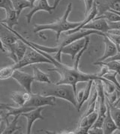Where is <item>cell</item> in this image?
<instances>
[{
  "label": "cell",
  "mask_w": 120,
  "mask_h": 134,
  "mask_svg": "<svg viewBox=\"0 0 120 134\" xmlns=\"http://www.w3.org/2000/svg\"><path fill=\"white\" fill-rule=\"evenodd\" d=\"M0 50H1V51H2V52H6V47H5V45H4L3 42H2V41L1 38H0Z\"/></svg>",
  "instance_id": "35"
},
{
  "label": "cell",
  "mask_w": 120,
  "mask_h": 134,
  "mask_svg": "<svg viewBox=\"0 0 120 134\" xmlns=\"http://www.w3.org/2000/svg\"><path fill=\"white\" fill-rule=\"evenodd\" d=\"M0 38L6 47L16 43L19 39L16 35L14 32H11L9 28L1 20H0Z\"/></svg>",
  "instance_id": "12"
},
{
  "label": "cell",
  "mask_w": 120,
  "mask_h": 134,
  "mask_svg": "<svg viewBox=\"0 0 120 134\" xmlns=\"http://www.w3.org/2000/svg\"><path fill=\"white\" fill-rule=\"evenodd\" d=\"M19 118H20V115H15V116H14V119L11 121V122H9L8 120L6 121V124H7L6 125V127L3 130V132H2V133L11 134L14 133L17 130H20V127H19L17 126Z\"/></svg>",
  "instance_id": "22"
},
{
  "label": "cell",
  "mask_w": 120,
  "mask_h": 134,
  "mask_svg": "<svg viewBox=\"0 0 120 134\" xmlns=\"http://www.w3.org/2000/svg\"><path fill=\"white\" fill-rule=\"evenodd\" d=\"M93 84H94V80H90L89 81L87 82V85L86 86V87L84 88V93H83V100L81 103H80L79 107L77 110L80 111V109L82 107V106L86 102H87L89 97L91 95V93H92V90Z\"/></svg>",
  "instance_id": "23"
},
{
  "label": "cell",
  "mask_w": 120,
  "mask_h": 134,
  "mask_svg": "<svg viewBox=\"0 0 120 134\" xmlns=\"http://www.w3.org/2000/svg\"><path fill=\"white\" fill-rule=\"evenodd\" d=\"M88 38H89V36L82 38V39H80V40H77L76 41L69 43L62 48L58 49V51L56 53V56H54L55 59L58 60L59 62H61L62 54H66V55H71V59L74 61L76 57L77 54L85 46V44L87 41Z\"/></svg>",
  "instance_id": "6"
},
{
  "label": "cell",
  "mask_w": 120,
  "mask_h": 134,
  "mask_svg": "<svg viewBox=\"0 0 120 134\" xmlns=\"http://www.w3.org/2000/svg\"><path fill=\"white\" fill-rule=\"evenodd\" d=\"M12 79H14L17 83H19L23 88L28 92L32 93V85L34 82V77L33 75H30L29 74H26L25 72H23L20 69H17L14 70Z\"/></svg>",
  "instance_id": "9"
},
{
  "label": "cell",
  "mask_w": 120,
  "mask_h": 134,
  "mask_svg": "<svg viewBox=\"0 0 120 134\" xmlns=\"http://www.w3.org/2000/svg\"><path fill=\"white\" fill-rule=\"evenodd\" d=\"M83 29H92L106 34L110 30L108 22L104 18H95L83 27Z\"/></svg>",
  "instance_id": "13"
},
{
  "label": "cell",
  "mask_w": 120,
  "mask_h": 134,
  "mask_svg": "<svg viewBox=\"0 0 120 134\" xmlns=\"http://www.w3.org/2000/svg\"><path fill=\"white\" fill-rule=\"evenodd\" d=\"M107 33L113 34V35H120V29H110Z\"/></svg>",
  "instance_id": "34"
},
{
  "label": "cell",
  "mask_w": 120,
  "mask_h": 134,
  "mask_svg": "<svg viewBox=\"0 0 120 134\" xmlns=\"http://www.w3.org/2000/svg\"><path fill=\"white\" fill-rule=\"evenodd\" d=\"M53 10H55L54 7L50 5L47 0H36L33 4L32 8H31L30 11L26 15L28 24L31 23L32 16L35 15V13L40 11H44L50 14H52V11Z\"/></svg>",
  "instance_id": "10"
},
{
  "label": "cell",
  "mask_w": 120,
  "mask_h": 134,
  "mask_svg": "<svg viewBox=\"0 0 120 134\" xmlns=\"http://www.w3.org/2000/svg\"><path fill=\"white\" fill-rule=\"evenodd\" d=\"M96 2L98 9V15L108 10L120 12V0H97Z\"/></svg>",
  "instance_id": "14"
},
{
  "label": "cell",
  "mask_w": 120,
  "mask_h": 134,
  "mask_svg": "<svg viewBox=\"0 0 120 134\" xmlns=\"http://www.w3.org/2000/svg\"><path fill=\"white\" fill-rule=\"evenodd\" d=\"M60 1H61V0H57V1H56V3H53V7H54V8L55 9H56V7H57V5H59V3L60 2Z\"/></svg>",
  "instance_id": "37"
},
{
  "label": "cell",
  "mask_w": 120,
  "mask_h": 134,
  "mask_svg": "<svg viewBox=\"0 0 120 134\" xmlns=\"http://www.w3.org/2000/svg\"><path fill=\"white\" fill-rule=\"evenodd\" d=\"M91 35H101L102 37H104L105 34L103 32H98L96 30H92V29H80L79 31L75 32H72L70 34H64L63 38H61V40H59L58 43L59 45L57 46V48L60 49L63 47H65L66 45L69 44V43L74 42L77 40L82 39V38L88 37Z\"/></svg>",
  "instance_id": "5"
},
{
  "label": "cell",
  "mask_w": 120,
  "mask_h": 134,
  "mask_svg": "<svg viewBox=\"0 0 120 134\" xmlns=\"http://www.w3.org/2000/svg\"><path fill=\"white\" fill-rule=\"evenodd\" d=\"M108 22L110 29H120V21L117 22Z\"/></svg>",
  "instance_id": "32"
},
{
  "label": "cell",
  "mask_w": 120,
  "mask_h": 134,
  "mask_svg": "<svg viewBox=\"0 0 120 134\" xmlns=\"http://www.w3.org/2000/svg\"><path fill=\"white\" fill-rule=\"evenodd\" d=\"M108 104L110 106V110L111 116H112L113 119L114 120L115 123L117 125V127H119V130H120V108L116 107L113 104H110L109 103H108Z\"/></svg>",
  "instance_id": "25"
},
{
  "label": "cell",
  "mask_w": 120,
  "mask_h": 134,
  "mask_svg": "<svg viewBox=\"0 0 120 134\" xmlns=\"http://www.w3.org/2000/svg\"><path fill=\"white\" fill-rule=\"evenodd\" d=\"M53 65L54 68L49 69V71H55L60 75V80L56 84H68L73 86L74 91L77 94V85L78 82H88L90 80H101L103 81H107L104 77H100L97 74H91L83 73L79 68H76L74 66L70 67L68 65L63 64L62 62H59L55 59H52Z\"/></svg>",
  "instance_id": "1"
},
{
  "label": "cell",
  "mask_w": 120,
  "mask_h": 134,
  "mask_svg": "<svg viewBox=\"0 0 120 134\" xmlns=\"http://www.w3.org/2000/svg\"><path fill=\"white\" fill-rule=\"evenodd\" d=\"M13 7L16 11L18 17L20 16L21 12L25 8H32V5L27 0H11Z\"/></svg>",
  "instance_id": "21"
},
{
  "label": "cell",
  "mask_w": 120,
  "mask_h": 134,
  "mask_svg": "<svg viewBox=\"0 0 120 134\" xmlns=\"http://www.w3.org/2000/svg\"><path fill=\"white\" fill-rule=\"evenodd\" d=\"M6 16L5 20H2L1 21L3 23H5L7 26L9 28L13 29V27L17 26L18 24V19L19 17L17 14L16 11L14 10V8H11L8 11H6Z\"/></svg>",
  "instance_id": "18"
},
{
  "label": "cell",
  "mask_w": 120,
  "mask_h": 134,
  "mask_svg": "<svg viewBox=\"0 0 120 134\" xmlns=\"http://www.w3.org/2000/svg\"><path fill=\"white\" fill-rule=\"evenodd\" d=\"M106 35L116 44V47L118 49V51L120 50V35H116L110 33H106Z\"/></svg>",
  "instance_id": "28"
},
{
  "label": "cell",
  "mask_w": 120,
  "mask_h": 134,
  "mask_svg": "<svg viewBox=\"0 0 120 134\" xmlns=\"http://www.w3.org/2000/svg\"><path fill=\"white\" fill-rule=\"evenodd\" d=\"M56 1H57V0H55V1H54V3H56Z\"/></svg>",
  "instance_id": "41"
},
{
  "label": "cell",
  "mask_w": 120,
  "mask_h": 134,
  "mask_svg": "<svg viewBox=\"0 0 120 134\" xmlns=\"http://www.w3.org/2000/svg\"><path fill=\"white\" fill-rule=\"evenodd\" d=\"M27 48V44L24 43L20 39H18L16 43L6 47V52H8L9 56L13 59L15 63L23 58Z\"/></svg>",
  "instance_id": "8"
},
{
  "label": "cell",
  "mask_w": 120,
  "mask_h": 134,
  "mask_svg": "<svg viewBox=\"0 0 120 134\" xmlns=\"http://www.w3.org/2000/svg\"><path fill=\"white\" fill-rule=\"evenodd\" d=\"M117 74H117L116 71H114V70H109L108 72H107V73L103 76V77L105 78L106 80L110 81L111 82H113L115 86H116V87L117 90L120 92V84L119 82V81L117 80V79H116V76H117Z\"/></svg>",
  "instance_id": "26"
},
{
  "label": "cell",
  "mask_w": 120,
  "mask_h": 134,
  "mask_svg": "<svg viewBox=\"0 0 120 134\" xmlns=\"http://www.w3.org/2000/svg\"><path fill=\"white\" fill-rule=\"evenodd\" d=\"M56 105V97L52 96H45L41 94H31V97L25 106L29 107L38 108L41 107L50 106L53 107Z\"/></svg>",
  "instance_id": "7"
},
{
  "label": "cell",
  "mask_w": 120,
  "mask_h": 134,
  "mask_svg": "<svg viewBox=\"0 0 120 134\" xmlns=\"http://www.w3.org/2000/svg\"><path fill=\"white\" fill-rule=\"evenodd\" d=\"M89 134H104L103 128H98V127H91L89 130Z\"/></svg>",
  "instance_id": "31"
},
{
  "label": "cell",
  "mask_w": 120,
  "mask_h": 134,
  "mask_svg": "<svg viewBox=\"0 0 120 134\" xmlns=\"http://www.w3.org/2000/svg\"><path fill=\"white\" fill-rule=\"evenodd\" d=\"M107 66L108 69L116 71L120 76V61H110V62H101Z\"/></svg>",
  "instance_id": "27"
},
{
  "label": "cell",
  "mask_w": 120,
  "mask_h": 134,
  "mask_svg": "<svg viewBox=\"0 0 120 134\" xmlns=\"http://www.w3.org/2000/svg\"><path fill=\"white\" fill-rule=\"evenodd\" d=\"M0 105H6V104H4V103H2V102H0Z\"/></svg>",
  "instance_id": "40"
},
{
  "label": "cell",
  "mask_w": 120,
  "mask_h": 134,
  "mask_svg": "<svg viewBox=\"0 0 120 134\" xmlns=\"http://www.w3.org/2000/svg\"><path fill=\"white\" fill-rule=\"evenodd\" d=\"M0 8H3L6 11L14 8L11 0H0Z\"/></svg>",
  "instance_id": "29"
},
{
  "label": "cell",
  "mask_w": 120,
  "mask_h": 134,
  "mask_svg": "<svg viewBox=\"0 0 120 134\" xmlns=\"http://www.w3.org/2000/svg\"><path fill=\"white\" fill-rule=\"evenodd\" d=\"M46 107H41L34 109L28 112V113H24L21 115V116H23L26 118L27 120V126H26V133L30 134L32 133V128L34 122L37 120H44L45 118L42 115L41 111L44 109Z\"/></svg>",
  "instance_id": "11"
},
{
  "label": "cell",
  "mask_w": 120,
  "mask_h": 134,
  "mask_svg": "<svg viewBox=\"0 0 120 134\" xmlns=\"http://www.w3.org/2000/svg\"><path fill=\"white\" fill-rule=\"evenodd\" d=\"M71 9H72V4L69 3L66 10L62 16L57 20L56 22L48 23V24H37L34 26V32L35 33H39L44 30H51L56 32V41L58 42L61 37V34L63 32H66L68 31H70L71 29H74L77 27H78L81 24L80 22H72L68 21V16L71 13Z\"/></svg>",
  "instance_id": "2"
},
{
  "label": "cell",
  "mask_w": 120,
  "mask_h": 134,
  "mask_svg": "<svg viewBox=\"0 0 120 134\" xmlns=\"http://www.w3.org/2000/svg\"><path fill=\"white\" fill-rule=\"evenodd\" d=\"M43 88L42 91L40 93L45 96L55 97L56 98L63 99L66 101L71 103L75 108H78V102L77 100L76 92L73 86L68 84H60L57 85L55 83L48 84Z\"/></svg>",
  "instance_id": "3"
},
{
  "label": "cell",
  "mask_w": 120,
  "mask_h": 134,
  "mask_svg": "<svg viewBox=\"0 0 120 134\" xmlns=\"http://www.w3.org/2000/svg\"><path fill=\"white\" fill-rule=\"evenodd\" d=\"M110 61H120V50L117 52V53L114 55L113 56L107 59L104 62H110Z\"/></svg>",
  "instance_id": "33"
},
{
  "label": "cell",
  "mask_w": 120,
  "mask_h": 134,
  "mask_svg": "<svg viewBox=\"0 0 120 134\" xmlns=\"http://www.w3.org/2000/svg\"><path fill=\"white\" fill-rule=\"evenodd\" d=\"M28 91H13L11 94V99L17 107H23L31 97V94Z\"/></svg>",
  "instance_id": "17"
},
{
  "label": "cell",
  "mask_w": 120,
  "mask_h": 134,
  "mask_svg": "<svg viewBox=\"0 0 120 134\" xmlns=\"http://www.w3.org/2000/svg\"><path fill=\"white\" fill-rule=\"evenodd\" d=\"M98 116V113L97 109H95V111H94L93 113H90L89 115L82 116L80 121V123L78 124V127H87L90 129L93 125V124L96 121Z\"/></svg>",
  "instance_id": "19"
},
{
  "label": "cell",
  "mask_w": 120,
  "mask_h": 134,
  "mask_svg": "<svg viewBox=\"0 0 120 134\" xmlns=\"http://www.w3.org/2000/svg\"><path fill=\"white\" fill-rule=\"evenodd\" d=\"M33 77H34V80L38 82L47 83V84L52 83L49 76L41 70H40L37 67L33 68Z\"/></svg>",
  "instance_id": "20"
},
{
  "label": "cell",
  "mask_w": 120,
  "mask_h": 134,
  "mask_svg": "<svg viewBox=\"0 0 120 134\" xmlns=\"http://www.w3.org/2000/svg\"><path fill=\"white\" fill-rule=\"evenodd\" d=\"M15 69L14 68L13 65L2 67L0 68V80H6L12 77Z\"/></svg>",
  "instance_id": "24"
},
{
  "label": "cell",
  "mask_w": 120,
  "mask_h": 134,
  "mask_svg": "<svg viewBox=\"0 0 120 134\" xmlns=\"http://www.w3.org/2000/svg\"><path fill=\"white\" fill-rule=\"evenodd\" d=\"M39 63H48V64H53V62L48 58L40 53L35 49L28 46L26 52L24 55L23 58L19 62H16L14 64H13V67L15 70H17V69H21L28 65L39 64Z\"/></svg>",
  "instance_id": "4"
},
{
  "label": "cell",
  "mask_w": 120,
  "mask_h": 134,
  "mask_svg": "<svg viewBox=\"0 0 120 134\" xmlns=\"http://www.w3.org/2000/svg\"><path fill=\"white\" fill-rule=\"evenodd\" d=\"M104 43L105 45V50H104V55L97 60L98 62H101L106 61L107 59L113 56L118 52V49L116 47V44L107 36L106 34L104 36Z\"/></svg>",
  "instance_id": "15"
},
{
  "label": "cell",
  "mask_w": 120,
  "mask_h": 134,
  "mask_svg": "<svg viewBox=\"0 0 120 134\" xmlns=\"http://www.w3.org/2000/svg\"><path fill=\"white\" fill-rule=\"evenodd\" d=\"M113 105H114V106H116V107H117L120 108V100H119V101H117V102H116V103H115Z\"/></svg>",
  "instance_id": "38"
},
{
  "label": "cell",
  "mask_w": 120,
  "mask_h": 134,
  "mask_svg": "<svg viewBox=\"0 0 120 134\" xmlns=\"http://www.w3.org/2000/svg\"><path fill=\"white\" fill-rule=\"evenodd\" d=\"M107 110L105 118H104L103 130H104V134H112L114 133V131L118 130L119 127H117V125L115 123L114 120L113 119L112 116H111L110 110V106L107 101Z\"/></svg>",
  "instance_id": "16"
},
{
  "label": "cell",
  "mask_w": 120,
  "mask_h": 134,
  "mask_svg": "<svg viewBox=\"0 0 120 134\" xmlns=\"http://www.w3.org/2000/svg\"><path fill=\"white\" fill-rule=\"evenodd\" d=\"M95 0H84V3H85V9H86V11H85V14L86 15L90 11V10L92 9L93 5L95 3Z\"/></svg>",
  "instance_id": "30"
},
{
  "label": "cell",
  "mask_w": 120,
  "mask_h": 134,
  "mask_svg": "<svg viewBox=\"0 0 120 134\" xmlns=\"http://www.w3.org/2000/svg\"><path fill=\"white\" fill-rule=\"evenodd\" d=\"M27 1H29V2H30V3L32 4V5L33 6V4L35 3V2L36 1V0H27Z\"/></svg>",
  "instance_id": "39"
},
{
  "label": "cell",
  "mask_w": 120,
  "mask_h": 134,
  "mask_svg": "<svg viewBox=\"0 0 120 134\" xmlns=\"http://www.w3.org/2000/svg\"><path fill=\"white\" fill-rule=\"evenodd\" d=\"M2 120H4V117H2V109H0V124L2 123Z\"/></svg>",
  "instance_id": "36"
}]
</instances>
